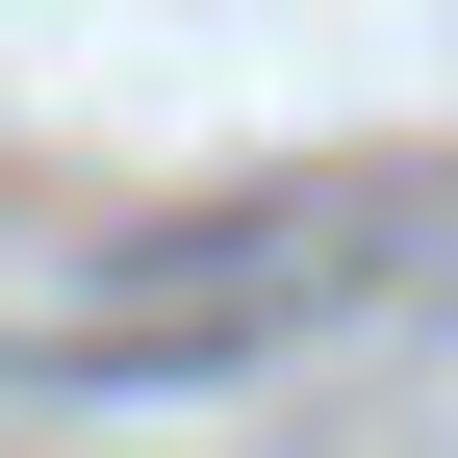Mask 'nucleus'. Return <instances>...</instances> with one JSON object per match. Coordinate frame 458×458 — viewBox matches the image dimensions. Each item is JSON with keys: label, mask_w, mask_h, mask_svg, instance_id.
<instances>
[{"label": "nucleus", "mask_w": 458, "mask_h": 458, "mask_svg": "<svg viewBox=\"0 0 458 458\" xmlns=\"http://www.w3.org/2000/svg\"><path fill=\"white\" fill-rule=\"evenodd\" d=\"M433 255V179H255V204H179L77 280V382H255L306 331H357L382 280Z\"/></svg>", "instance_id": "nucleus-1"}]
</instances>
